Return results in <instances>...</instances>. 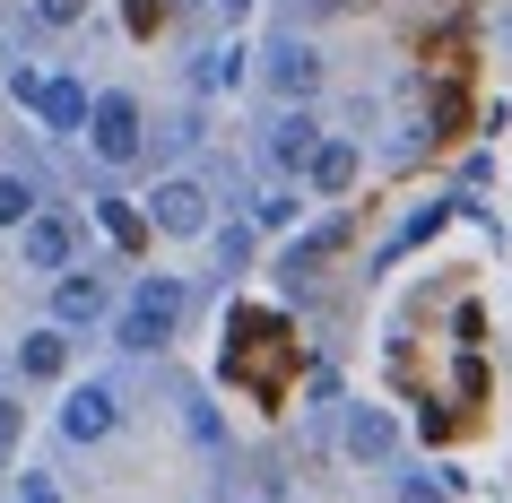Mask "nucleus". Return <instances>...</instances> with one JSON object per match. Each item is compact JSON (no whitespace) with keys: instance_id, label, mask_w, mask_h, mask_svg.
Returning <instances> with one entry per match:
<instances>
[{"instance_id":"nucleus-22","label":"nucleus","mask_w":512,"mask_h":503,"mask_svg":"<svg viewBox=\"0 0 512 503\" xmlns=\"http://www.w3.org/2000/svg\"><path fill=\"white\" fill-rule=\"evenodd\" d=\"M400 503H452V486L443 477H400Z\"/></svg>"},{"instance_id":"nucleus-21","label":"nucleus","mask_w":512,"mask_h":503,"mask_svg":"<svg viewBox=\"0 0 512 503\" xmlns=\"http://www.w3.org/2000/svg\"><path fill=\"white\" fill-rule=\"evenodd\" d=\"M18 434H27V408H18V399L0 391V460H9V451H18Z\"/></svg>"},{"instance_id":"nucleus-24","label":"nucleus","mask_w":512,"mask_h":503,"mask_svg":"<svg viewBox=\"0 0 512 503\" xmlns=\"http://www.w3.org/2000/svg\"><path fill=\"white\" fill-rule=\"evenodd\" d=\"M252 217H261V226H287V217H296V200H287V191H261V200H252Z\"/></svg>"},{"instance_id":"nucleus-3","label":"nucleus","mask_w":512,"mask_h":503,"mask_svg":"<svg viewBox=\"0 0 512 503\" xmlns=\"http://www.w3.org/2000/svg\"><path fill=\"white\" fill-rule=\"evenodd\" d=\"M87 139H96V157H105V165H131L139 148H148V113H139V96L105 87V96L87 105Z\"/></svg>"},{"instance_id":"nucleus-27","label":"nucleus","mask_w":512,"mask_h":503,"mask_svg":"<svg viewBox=\"0 0 512 503\" xmlns=\"http://www.w3.org/2000/svg\"><path fill=\"white\" fill-rule=\"evenodd\" d=\"M217 9H226V18H243V9H252V0H217Z\"/></svg>"},{"instance_id":"nucleus-9","label":"nucleus","mask_w":512,"mask_h":503,"mask_svg":"<svg viewBox=\"0 0 512 503\" xmlns=\"http://www.w3.org/2000/svg\"><path fill=\"white\" fill-rule=\"evenodd\" d=\"M148 226H157V235H209V191L200 183H157Z\"/></svg>"},{"instance_id":"nucleus-16","label":"nucleus","mask_w":512,"mask_h":503,"mask_svg":"<svg viewBox=\"0 0 512 503\" xmlns=\"http://www.w3.org/2000/svg\"><path fill=\"white\" fill-rule=\"evenodd\" d=\"M183 425H191V443H200V451H217V443H226V425H217L209 391H183Z\"/></svg>"},{"instance_id":"nucleus-13","label":"nucleus","mask_w":512,"mask_h":503,"mask_svg":"<svg viewBox=\"0 0 512 503\" xmlns=\"http://www.w3.org/2000/svg\"><path fill=\"white\" fill-rule=\"evenodd\" d=\"M70 365V330H27V339H18V373H35V382H53V373Z\"/></svg>"},{"instance_id":"nucleus-12","label":"nucleus","mask_w":512,"mask_h":503,"mask_svg":"<svg viewBox=\"0 0 512 503\" xmlns=\"http://www.w3.org/2000/svg\"><path fill=\"white\" fill-rule=\"evenodd\" d=\"M87 79H44V96H35V122L44 131H87Z\"/></svg>"},{"instance_id":"nucleus-19","label":"nucleus","mask_w":512,"mask_h":503,"mask_svg":"<svg viewBox=\"0 0 512 503\" xmlns=\"http://www.w3.org/2000/svg\"><path fill=\"white\" fill-rule=\"evenodd\" d=\"M443 217H452V209H443V200H434V209H417V217H408V226H400V235H391V252H408V243L443 235Z\"/></svg>"},{"instance_id":"nucleus-14","label":"nucleus","mask_w":512,"mask_h":503,"mask_svg":"<svg viewBox=\"0 0 512 503\" xmlns=\"http://www.w3.org/2000/svg\"><path fill=\"white\" fill-rule=\"evenodd\" d=\"M35 209H44V183H35V174H0V226L18 235Z\"/></svg>"},{"instance_id":"nucleus-26","label":"nucleus","mask_w":512,"mask_h":503,"mask_svg":"<svg viewBox=\"0 0 512 503\" xmlns=\"http://www.w3.org/2000/svg\"><path fill=\"white\" fill-rule=\"evenodd\" d=\"M9 96H18V105L35 113V96H44V70H9Z\"/></svg>"},{"instance_id":"nucleus-6","label":"nucleus","mask_w":512,"mask_h":503,"mask_svg":"<svg viewBox=\"0 0 512 503\" xmlns=\"http://www.w3.org/2000/svg\"><path fill=\"white\" fill-rule=\"evenodd\" d=\"M322 139H330V131H322V122H313L304 105H278V113H270V131H261V157H270L278 174H304Z\"/></svg>"},{"instance_id":"nucleus-2","label":"nucleus","mask_w":512,"mask_h":503,"mask_svg":"<svg viewBox=\"0 0 512 503\" xmlns=\"http://www.w3.org/2000/svg\"><path fill=\"white\" fill-rule=\"evenodd\" d=\"M183 304H191V287H183V278H157V269H148V278H139V287L122 295V304H113V339L131 347V356H157V347L174 339Z\"/></svg>"},{"instance_id":"nucleus-15","label":"nucleus","mask_w":512,"mask_h":503,"mask_svg":"<svg viewBox=\"0 0 512 503\" xmlns=\"http://www.w3.org/2000/svg\"><path fill=\"white\" fill-rule=\"evenodd\" d=\"M96 226H105V235L122 243V252H131V243L148 235V226H139V209H131V200H113V191H105V200H96Z\"/></svg>"},{"instance_id":"nucleus-20","label":"nucleus","mask_w":512,"mask_h":503,"mask_svg":"<svg viewBox=\"0 0 512 503\" xmlns=\"http://www.w3.org/2000/svg\"><path fill=\"white\" fill-rule=\"evenodd\" d=\"M200 131H209L200 113H174V122H165V139H157V148H165V157H183V148H191V139H200Z\"/></svg>"},{"instance_id":"nucleus-11","label":"nucleus","mask_w":512,"mask_h":503,"mask_svg":"<svg viewBox=\"0 0 512 503\" xmlns=\"http://www.w3.org/2000/svg\"><path fill=\"white\" fill-rule=\"evenodd\" d=\"M339 443H348V460H391L400 451V425L382 417V408H348L339 417Z\"/></svg>"},{"instance_id":"nucleus-4","label":"nucleus","mask_w":512,"mask_h":503,"mask_svg":"<svg viewBox=\"0 0 512 503\" xmlns=\"http://www.w3.org/2000/svg\"><path fill=\"white\" fill-rule=\"evenodd\" d=\"M18 261L44 269V278L79 269V217H70V209H35L27 226H18Z\"/></svg>"},{"instance_id":"nucleus-7","label":"nucleus","mask_w":512,"mask_h":503,"mask_svg":"<svg viewBox=\"0 0 512 503\" xmlns=\"http://www.w3.org/2000/svg\"><path fill=\"white\" fill-rule=\"evenodd\" d=\"M53 321H61V330H96V321H113V287L96 278V269H61V278H53Z\"/></svg>"},{"instance_id":"nucleus-25","label":"nucleus","mask_w":512,"mask_h":503,"mask_svg":"<svg viewBox=\"0 0 512 503\" xmlns=\"http://www.w3.org/2000/svg\"><path fill=\"white\" fill-rule=\"evenodd\" d=\"M18 503H61V486L44 469H27V477H18Z\"/></svg>"},{"instance_id":"nucleus-10","label":"nucleus","mask_w":512,"mask_h":503,"mask_svg":"<svg viewBox=\"0 0 512 503\" xmlns=\"http://www.w3.org/2000/svg\"><path fill=\"white\" fill-rule=\"evenodd\" d=\"M356 174H365V157H356V139H322L313 148V165H304V183L322 191V200H348Z\"/></svg>"},{"instance_id":"nucleus-1","label":"nucleus","mask_w":512,"mask_h":503,"mask_svg":"<svg viewBox=\"0 0 512 503\" xmlns=\"http://www.w3.org/2000/svg\"><path fill=\"white\" fill-rule=\"evenodd\" d=\"M226 373L252 382V399H278V391H287V373H296L287 321H278V313H235V330H226Z\"/></svg>"},{"instance_id":"nucleus-17","label":"nucleus","mask_w":512,"mask_h":503,"mask_svg":"<svg viewBox=\"0 0 512 503\" xmlns=\"http://www.w3.org/2000/svg\"><path fill=\"white\" fill-rule=\"evenodd\" d=\"M243 70H252V61H243V44H217V53L200 61V87H243Z\"/></svg>"},{"instance_id":"nucleus-23","label":"nucleus","mask_w":512,"mask_h":503,"mask_svg":"<svg viewBox=\"0 0 512 503\" xmlns=\"http://www.w3.org/2000/svg\"><path fill=\"white\" fill-rule=\"evenodd\" d=\"M35 18H44V27H79L87 0H35Z\"/></svg>"},{"instance_id":"nucleus-8","label":"nucleus","mask_w":512,"mask_h":503,"mask_svg":"<svg viewBox=\"0 0 512 503\" xmlns=\"http://www.w3.org/2000/svg\"><path fill=\"white\" fill-rule=\"evenodd\" d=\"M113 425H122V391L113 382H79V391L61 399V434L70 443H105Z\"/></svg>"},{"instance_id":"nucleus-18","label":"nucleus","mask_w":512,"mask_h":503,"mask_svg":"<svg viewBox=\"0 0 512 503\" xmlns=\"http://www.w3.org/2000/svg\"><path fill=\"white\" fill-rule=\"evenodd\" d=\"M217 261H226V269L252 261V226H243V217H226V226H217Z\"/></svg>"},{"instance_id":"nucleus-5","label":"nucleus","mask_w":512,"mask_h":503,"mask_svg":"<svg viewBox=\"0 0 512 503\" xmlns=\"http://www.w3.org/2000/svg\"><path fill=\"white\" fill-rule=\"evenodd\" d=\"M261 79H270V96H278V105H304V96L322 87V53H313L304 35H278L270 53H261Z\"/></svg>"}]
</instances>
